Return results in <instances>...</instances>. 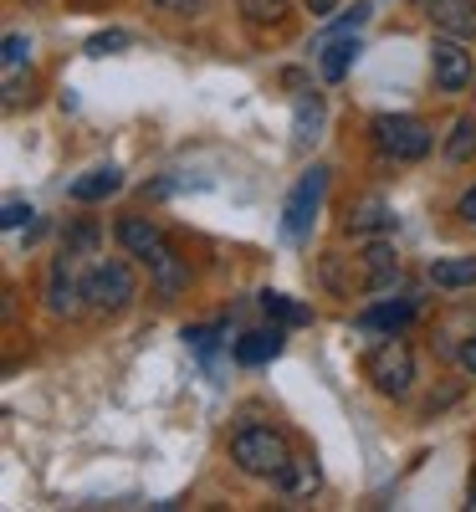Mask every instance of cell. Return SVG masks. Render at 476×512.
<instances>
[{
  "label": "cell",
  "instance_id": "20",
  "mask_svg": "<svg viewBox=\"0 0 476 512\" xmlns=\"http://www.w3.org/2000/svg\"><path fill=\"white\" fill-rule=\"evenodd\" d=\"M47 308H52V313H72V308H77V287L67 282V262H57V272H52V297H47Z\"/></svg>",
  "mask_w": 476,
  "mask_h": 512
},
{
  "label": "cell",
  "instance_id": "14",
  "mask_svg": "<svg viewBox=\"0 0 476 512\" xmlns=\"http://www.w3.org/2000/svg\"><path fill=\"white\" fill-rule=\"evenodd\" d=\"M118 241H123L128 251H134V256H149V251H154L164 236H159V231H154L144 216H123V221H118Z\"/></svg>",
  "mask_w": 476,
  "mask_h": 512
},
{
  "label": "cell",
  "instance_id": "19",
  "mask_svg": "<svg viewBox=\"0 0 476 512\" xmlns=\"http://www.w3.org/2000/svg\"><path fill=\"white\" fill-rule=\"evenodd\" d=\"M410 323V303H379V308H369L364 318H359V328H405Z\"/></svg>",
  "mask_w": 476,
  "mask_h": 512
},
{
  "label": "cell",
  "instance_id": "25",
  "mask_svg": "<svg viewBox=\"0 0 476 512\" xmlns=\"http://www.w3.org/2000/svg\"><path fill=\"white\" fill-rule=\"evenodd\" d=\"M26 216H31V205H21V200H6V210H0V226H6V231H16Z\"/></svg>",
  "mask_w": 476,
  "mask_h": 512
},
{
  "label": "cell",
  "instance_id": "23",
  "mask_svg": "<svg viewBox=\"0 0 476 512\" xmlns=\"http://www.w3.org/2000/svg\"><path fill=\"white\" fill-rule=\"evenodd\" d=\"M123 47H128V31H103V36L88 41V52H93V57H108V52H123Z\"/></svg>",
  "mask_w": 476,
  "mask_h": 512
},
{
  "label": "cell",
  "instance_id": "15",
  "mask_svg": "<svg viewBox=\"0 0 476 512\" xmlns=\"http://www.w3.org/2000/svg\"><path fill=\"white\" fill-rule=\"evenodd\" d=\"M318 123H323V103H318V93H313V98H297V118H292V139H297V149H308V144L318 139Z\"/></svg>",
  "mask_w": 476,
  "mask_h": 512
},
{
  "label": "cell",
  "instance_id": "31",
  "mask_svg": "<svg viewBox=\"0 0 476 512\" xmlns=\"http://www.w3.org/2000/svg\"><path fill=\"white\" fill-rule=\"evenodd\" d=\"M471 507H476V502H471Z\"/></svg>",
  "mask_w": 476,
  "mask_h": 512
},
{
  "label": "cell",
  "instance_id": "11",
  "mask_svg": "<svg viewBox=\"0 0 476 512\" xmlns=\"http://www.w3.org/2000/svg\"><path fill=\"white\" fill-rule=\"evenodd\" d=\"M118 185H123L118 169H113V164H98V169H88V175H77L67 195H72V200H82V205H93V200H108Z\"/></svg>",
  "mask_w": 476,
  "mask_h": 512
},
{
  "label": "cell",
  "instance_id": "16",
  "mask_svg": "<svg viewBox=\"0 0 476 512\" xmlns=\"http://www.w3.org/2000/svg\"><path fill=\"white\" fill-rule=\"evenodd\" d=\"M262 308H267L277 323H313V308L297 303V297H287V292H262Z\"/></svg>",
  "mask_w": 476,
  "mask_h": 512
},
{
  "label": "cell",
  "instance_id": "30",
  "mask_svg": "<svg viewBox=\"0 0 476 512\" xmlns=\"http://www.w3.org/2000/svg\"><path fill=\"white\" fill-rule=\"evenodd\" d=\"M410 6H420V11H430V6H436V0H410Z\"/></svg>",
  "mask_w": 476,
  "mask_h": 512
},
{
  "label": "cell",
  "instance_id": "5",
  "mask_svg": "<svg viewBox=\"0 0 476 512\" xmlns=\"http://www.w3.org/2000/svg\"><path fill=\"white\" fill-rule=\"evenodd\" d=\"M82 297H88V308H98V313H118V308H128V297H134V272L123 262H103V267H93L88 282H82Z\"/></svg>",
  "mask_w": 476,
  "mask_h": 512
},
{
  "label": "cell",
  "instance_id": "3",
  "mask_svg": "<svg viewBox=\"0 0 476 512\" xmlns=\"http://www.w3.org/2000/svg\"><path fill=\"white\" fill-rule=\"evenodd\" d=\"M323 190H328V169H308V175L297 180V190L287 195V210H282L287 241H308V231L318 221V205H323Z\"/></svg>",
  "mask_w": 476,
  "mask_h": 512
},
{
  "label": "cell",
  "instance_id": "27",
  "mask_svg": "<svg viewBox=\"0 0 476 512\" xmlns=\"http://www.w3.org/2000/svg\"><path fill=\"white\" fill-rule=\"evenodd\" d=\"M461 364L476 374V338H466V344H461Z\"/></svg>",
  "mask_w": 476,
  "mask_h": 512
},
{
  "label": "cell",
  "instance_id": "26",
  "mask_svg": "<svg viewBox=\"0 0 476 512\" xmlns=\"http://www.w3.org/2000/svg\"><path fill=\"white\" fill-rule=\"evenodd\" d=\"M456 216H461L466 226H476V185H471V190L461 195V205H456Z\"/></svg>",
  "mask_w": 476,
  "mask_h": 512
},
{
  "label": "cell",
  "instance_id": "9",
  "mask_svg": "<svg viewBox=\"0 0 476 512\" xmlns=\"http://www.w3.org/2000/svg\"><path fill=\"white\" fill-rule=\"evenodd\" d=\"M318 52H323V57H318V62H323V77H328V82H343V77H349V67H354V57H359L364 47H359V36L349 31V36L318 41Z\"/></svg>",
  "mask_w": 476,
  "mask_h": 512
},
{
  "label": "cell",
  "instance_id": "18",
  "mask_svg": "<svg viewBox=\"0 0 476 512\" xmlns=\"http://www.w3.org/2000/svg\"><path fill=\"white\" fill-rule=\"evenodd\" d=\"M389 221H395V216H389V205H384L379 195H369L354 216H349V231H384Z\"/></svg>",
  "mask_w": 476,
  "mask_h": 512
},
{
  "label": "cell",
  "instance_id": "7",
  "mask_svg": "<svg viewBox=\"0 0 476 512\" xmlns=\"http://www.w3.org/2000/svg\"><path fill=\"white\" fill-rule=\"evenodd\" d=\"M144 262H149V272H154V292L164 297V303H169V297H180V292L190 287V267L175 256V246H169V241H159V246L144 256Z\"/></svg>",
  "mask_w": 476,
  "mask_h": 512
},
{
  "label": "cell",
  "instance_id": "12",
  "mask_svg": "<svg viewBox=\"0 0 476 512\" xmlns=\"http://www.w3.org/2000/svg\"><path fill=\"white\" fill-rule=\"evenodd\" d=\"M282 354V328H251L236 338V359L241 364H267Z\"/></svg>",
  "mask_w": 476,
  "mask_h": 512
},
{
  "label": "cell",
  "instance_id": "2",
  "mask_svg": "<svg viewBox=\"0 0 476 512\" xmlns=\"http://www.w3.org/2000/svg\"><path fill=\"white\" fill-rule=\"evenodd\" d=\"M374 144L395 159H425L430 154V128L410 113H379L374 118Z\"/></svg>",
  "mask_w": 476,
  "mask_h": 512
},
{
  "label": "cell",
  "instance_id": "24",
  "mask_svg": "<svg viewBox=\"0 0 476 512\" xmlns=\"http://www.w3.org/2000/svg\"><path fill=\"white\" fill-rule=\"evenodd\" d=\"M26 52H31V47H26V36H6V77H16V67H21Z\"/></svg>",
  "mask_w": 476,
  "mask_h": 512
},
{
  "label": "cell",
  "instance_id": "8",
  "mask_svg": "<svg viewBox=\"0 0 476 512\" xmlns=\"http://www.w3.org/2000/svg\"><path fill=\"white\" fill-rule=\"evenodd\" d=\"M395 282H400V256H395V246L374 241V246L364 251V287H369V292H389Z\"/></svg>",
  "mask_w": 476,
  "mask_h": 512
},
{
  "label": "cell",
  "instance_id": "13",
  "mask_svg": "<svg viewBox=\"0 0 476 512\" xmlns=\"http://www.w3.org/2000/svg\"><path fill=\"white\" fill-rule=\"evenodd\" d=\"M430 282L436 287H476V256H446V262L430 267Z\"/></svg>",
  "mask_w": 476,
  "mask_h": 512
},
{
  "label": "cell",
  "instance_id": "17",
  "mask_svg": "<svg viewBox=\"0 0 476 512\" xmlns=\"http://www.w3.org/2000/svg\"><path fill=\"white\" fill-rule=\"evenodd\" d=\"M277 482H282L287 497H308V492H318V466L313 461H287V472Z\"/></svg>",
  "mask_w": 476,
  "mask_h": 512
},
{
  "label": "cell",
  "instance_id": "22",
  "mask_svg": "<svg viewBox=\"0 0 476 512\" xmlns=\"http://www.w3.org/2000/svg\"><path fill=\"white\" fill-rule=\"evenodd\" d=\"M241 11H246L251 21H277V16L287 11V0H241Z\"/></svg>",
  "mask_w": 476,
  "mask_h": 512
},
{
  "label": "cell",
  "instance_id": "6",
  "mask_svg": "<svg viewBox=\"0 0 476 512\" xmlns=\"http://www.w3.org/2000/svg\"><path fill=\"white\" fill-rule=\"evenodd\" d=\"M430 67H436V88L441 93H461L471 82V57L461 52V36H441L430 47Z\"/></svg>",
  "mask_w": 476,
  "mask_h": 512
},
{
  "label": "cell",
  "instance_id": "1",
  "mask_svg": "<svg viewBox=\"0 0 476 512\" xmlns=\"http://www.w3.org/2000/svg\"><path fill=\"white\" fill-rule=\"evenodd\" d=\"M231 461L241 466L246 477H282L287 472V441L277 431H267V425H246V431H236L231 441Z\"/></svg>",
  "mask_w": 476,
  "mask_h": 512
},
{
  "label": "cell",
  "instance_id": "28",
  "mask_svg": "<svg viewBox=\"0 0 476 512\" xmlns=\"http://www.w3.org/2000/svg\"><path fill=\"white\" fill-rule=\"evenodd\" d=\"M159 11H190V6H200V0H154Z\"/></svg>",
  "mask_w": 476,
  "mask_h": 512
},
{
  "label": "cell",
  "instance_id": "4",
  "mask_svg": "<svg viewBox=\"0 0 476 512\" xmlns=\"http://www.w3.org/2000/svg\"><path fill=\"white\" fill-rule=\"evenodd\" d=\"M369 379H374V390H379V395H395V400L410 390L415 359H410V349L400 344V338H389V344H379V349L369 354Z\"/></svg>",
  "mask_w": 476,
  "mask_h": 512
},
{
  "label": "cell",
  "instance_id": "29",
  "mask_svg": "<svg viewBox=\"0 0 476 512\" xmlns=\"http://www.w3.org/2000/svg\"><path fill=\"white\" fill-rule=\"evenodd\" d=\"M308 11H313V16H328V11H333V0H308Z\"/></svg>",
  "mask_w": 476,
  "mask_h": 512
},
{
  "label": "cell",
  "instance_id": "21",
  "mask_svg": "<svg viewBox=\"0 0 476 512\" xmlns=\"http://www.w3.org/2000/svg\"><path fill=\"white\" fill-rule=\"evenodd\" d=\"M471 149H476V118H456V128H451V144H446V159H471Z\"/></svg>",
  "mask_w": 476,
  "mask_h": 512
},
{
  "label": "cell",
  "instance_id": "10",
  "mask_svg": "<svg viewBox=\"0 0 476 512\" xmlns=\"http://www.w3.org/2000/svg\"><path fill=\"white\" fill-rule=\"evenodd\" d=\"M430 21H436L446 36H476V0H436L430 6Z\"/></svg>",
  "mask_w": 476,
  "mask_h": 512
}]
</instances>
